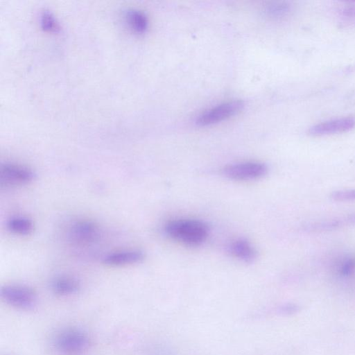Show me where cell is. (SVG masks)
Returning a JSON list of instances; mask_svg holds the SVG:
<instances>
[{"instance_id": "4fadbf2b", "label": "cell", "mask_w": 355, "mask_h": 355, "mask_svg": "<svg viewBox=\"0 0 355 355\" xmlns=\"http://www.w3.org/2000/svg\"><path fill=\"white\" fill-rule=\"evenodd\" d=\"M7 227L11 232L18 235H28L34 230L33 221L28 218L21 216L10 218Z\"/></svg>"}, {"instance_id": "30bf717a", "label": "cell", "mask_w": 355, "mask_h": 355, "mask_svg": "<svg viewBox=\"0 0 355 355\" xmlns=\"http://www.w3.org/2000/svg\"><path fill=\"white\" fill-rule=\"evenodd\" d=\"M355 224V213L332 219L311 223L307 225L306 230L310 232L329 231Z\"/></svg>"}, {"instance_id": "7a4b0ae2", "label": "cell", "mask_w": 355, "mask_h": 355, "mask_svg": "<svg viewBox=\"0 0 355 355\" xmlns=\"http://www.w3.org/2000/svg\"><path fill=\"white\" fill-rule=\"evenodd\" d=\"M89 336L78 329H67L58 334L54 339L55 348L64 354H78L88 349Z\"/></svg>"}, {"instance_id": "5bb4252c", "label": "cell", "mask_w": 355, "mask_h": 355, "mask_svg": "<svg viewBox=\"0 0 355 355\" xmlns=\"http://www.w3.org/2000/svg\"><path fill=\"white\" fill-rule=\"evenodd\" d=\"M125 19L130 28L137 33H142L148 28V18L141 11L128 10L125 12Z\"/></svg>"}, {"instance_id": "ba28073f", "label": "cell", "mask_w": 355, "mask_h": 355, "mask_svg": "<svg viewBox=\"0 0 355 355\" xmlns=\"http://www.w3.org/2000/svg\"><path fill=\"white\" fill-rule=\"evenodd\" d=\"M355 128L354 117H342L329 120L310 128L311 135H327L349 131Z\"/></svg>"}, {"instance_id": "2e32d148", "label": "cell", "mask_w": 355, "mask_h": 355, "mask_svg": "<svg viewBox=\"0 0 355 355\" xmlns=\"http://www.w3.org/2000/svg\"><path fill=\"white\" fill-rule=\"evenodd\" d=\"M40 23L45 31H55L58 26L55 19L49 11H44L40 16Z\"/></svg>"}, {"instance_id": "e0dca14e", "label": "cell", "mask_w": 355, "mask_h": 355, "mask_svg": "<svg viewBox=\"0 0 355 355\" xmlns=\"http://www.w3.org/2000/svg\"><path fill=\"white\" fill-rule=\"evenodd\" d=\"M331 198L338 202L355 201V189L335 191L331 193Z\"/></svg>"}, {"instance_id": "6da1fadb", "label": "cell", "mask_w": 355, "mask_h": 355, "mask_svg": "<svg viewBox=\"0 0 355 355\" xmlns=\"http://www.w3.org/2000/svg\"><path fill=\"white\" fill-rule=\"evenodd\" d=\"M165 232L171 239L188 245H198L207 238V225L199 220L177 219L168 221Z\"/></svg>"}, {"instance_id": "8fae6325", "label": "cell", "mask_w": 355, "mask_h": 355, "mask_svg": "<svg viewBox=\"0 0 355 355\" xmlns=\"http://www.w3.org/2000/svg\"><path fill=\"white\" fill-rule=\"evenodd\" d=\"M79 282L71 277L61 276L56 277L51 282V289L57 295H69L78 291Z\"/></svg>"}, {"instance_id": "ac0fdd59", "label": "cell", "mask_w": 355, "mask_h": 355, "mask_svg": "<svg viewBox=\"0 0 355 355\" xmlns=\"http://www.w3.org/2000/svg\"><path fill=\"white\" fill-rule=\"evenodd\" d=\"M355 270V258H348L341 264L340 272L344 276H348L352 274Z\"/></svg>"}, {"instance_id": "8992f818", "label": "cell", "mask_w": 355, "mask_h": 355, "mask_svg": "<svg viewBox=\"0 0 355 355\" xmlns=\"http://www.w3.org/2000/svg\"><path fill=\"white\" fill-rule=\"evenodd\" d=\"M35 173L28 167L14 163H6L1 166L0 180L1 184L23 185L35 179Z\"/></svg>"}, {"instance_id": "5b68a950", "label": "cell", "mask_w": 355, "mask_h": 355, "mask_svg": "<svg viewBox=\"0 0 355 355\" xmlns=\"http://www.w3.org/2000/svg\"><path fill=\"white\" fill-rule=\"evenodd\" d=\"M267 166L261 162H245L227 166L223 169L225 177L234 180H251L264 176Z\"/></svg>"}, {"instance_id": "9c48e42d", "label": "cell", "mask_w": 355, "mask_h": 355, "mask_svg": "<svg viewBox=\"0 0 355 355\" xmlns=\"http://www.w3.org/2000/svg\"><path fill=\"white\" fill-rule=\"evenodd\" d=\"M144 254L139 250H128L110 253L103 258V263L107 266H121L141 262Z\"/></svg>"}, {"instance_id": "277c9868", "label": "cell", "mask_w": 355, "mask_h": 355, "mask_svg": "<svg viewBox=\"0 0 355 355\" xmlns=\"http://www.w3.org/2000/svg\"><path fill=\"white\" fill-rule=\"evenodd\" d=\"M244 106L243 101L239 100L223 103L202 113L196 119V123L205 126L220 122L238 114Z\"/></svg>"}, {"instance_id": "9a60e30c", "label": "cell", "mask_w": 355, "mask_h": 355, "mask_svg": "<svg viewBox=\"0 0 355 355\" xmlns=\"http://www.w3.org/2000/svg\"><path fill=\"white\" fill-rule=\"evenodd\" d=\"M290 10L289 4L284 2H276L268 6L266 12L271 17L279 18L286 16Z\"/></svg>"}, {"instance_id": "52a82bcc", "label": "cell", "mask_w": 355, "mask_h": 355, "mask_svg": "<svg viewBox=\"0 0 355 355\" xmlns=\"http://www.w3.org/2000/svg\"><path fill=\"white\" fill-rule=\"evenodd\" d=\"M70 239L78 244H88L98 240L100 228L93 221L80 220L72 224L69 229Z\"/></svg>"}, {"instance_id": "3957f363", "label": "cell", "mask_w": 355, "mask_h": 355, "mask_svg": "<svg viewBox=\"0 0 355 355\" xmlns=\"http://www.w3.org/2000/svg\"><path fill=\"white\" fill-rule=\"evenodd\" d=\"M0 296L9 305L30 310L37 302L35 292L30 287L19 284H8L1 287Z\"/></svg>"}, {"instance_id": "7c38bea8", "label": "cell", "mask_w": 355, "mask_h": 355, "mask_svg": "<svg viewBox=\"0 0 355 355\" xmlns=\"http://www.w3.org/2000/svg\"><path fill=\"white\" fill-rule=\"evenodd\" d=\"M230 251L235 257L245 262L252 261L256 257V251L245 239H236L231 243Z\"/></svg>"}]
</instances>
